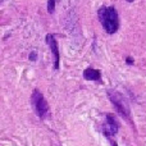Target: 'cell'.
<instances>
[{
	"label": "cell",
	"instance_id": "cell-4",
	"mask_svg": "<svg viewBox=\"0 0 146 146\" xmlns=\"http://www.w3.org/2000/svg\"><path fill=\"white\" fill-rule=\"evenodd\" d=\"M105 118H106V122L104 123L103 126V133L105 135L106 137H110V136H114V135L118 132L119 129V122L113 114L110 113H106L105 114Z\"/></svg>",
	"mask_w": 146,
	"mask_h": 146
},
{
	"label": "cell",
	"instance_id": "cell-7",
	"mask_svg": "<svg viewBox=\"0 0 146 146\" xmlns=\"http://www.w3.org/2000/svg\"><path fill=\"white\" fill-rule=\"evenodd\" d=\"M48 10H49V13H53L54 10H55V0H49Z\"/></svg>",
	"mask_w": 146,
	"mask_h": 146
},
{
	"label": "cell",
	"instance_id": "cell-10",
	"mask_svg": "<svg viewBox=\"0 0 146 146\" xmlns=\"http://www.w3.org/2000/svg\"><path fill=\"white\" fill-rule=\"evenodd\" d=\"M108 139L110 140V144H111V146H118V145H117V142H115V141H113V140H111V137H108Z\"/></svg>",
	"mask_w": 146,
	"mask_h": 146
},
{
	"label": "cell",
	"instance_id": "cell-3",
	"mask_svg": "<svg viewBox=\"0 0 146 146\" xmlns=\"http://www.w3.org/2000/svg\"><path fill=\"white\" fill-rule=\"evenodd\" d=\"M31 103H32L33 109H35V111L37 113V115L40 118H44L48 114L49 111L48 101H46V99L44 98V95L38 90H33L32 95H31Z\"/></svg>",
	"mask_w": 146,
	"mask_h": 146
},
{
	"label": "cell",
	"instance_id": "cell-2",
	"mask_svg": "<svg viewBox=\"0 0 146 146\" xmlns=\"http://www.w3.org/2000/svg\"><path fill=\"white\" fill-rule=\"evenodd\" d=\"M108 98H109V100L111 101V104L114 105V108L117 109V111H118V113L121 114L127 122L132 123L129 105L126 101V99L122 96V94H119L118 91H115V90H109L108 91Z\"/></svg>",
	"mask_w": 146,
	"mask_h": 146
},
{
	"label": "cell",
	"instance_id": "cell-9",
	"mask_svg": "<svg viewBox=\"0 0 146 146\" xmlns=\"http://www.w3.org/2000/svg\"><path fill=\"white\" fill-rule=\"evenodd\" d=\"M126 60H127V63H128V64H133V59H132L131 56H128V58H127Z\"/></svg>",
	"mask_w": 146,
	"mask_h": 146
},
{
	"label": "cell",
	"instance_id": "cell-11",
	"mask_svg": "<svg viewBox=\"0 0 146 146\" xmlns=\"http://www.w3.org/2000/svg\"><path fill=\"white\" fill-rule=\"evenodd\" d=\"M127 1H128V3H132V1H133V0H127Z\"/></svg>",
	"mask_w": 146,
	"mask_h": 146
},
{
	"label": "cell",
	"instance_id": "cell-1",
	"mask_svg": "<svg viewBox=\"0 0 146 146\" xmlns=\"http://www.w3.org/2000/svg\"><path fill=\"white\" fill-rule=\"evenodd\" d=\"M98 17L100 23L103 25L104 30L106 31V33L113 35L118 31L119 18L114 7H101L98 10Z\"/></svg>",
	"mask_w": 146,
	"mask_h": 146
},
{
	"label": "cell",
	"instance_id": "cell-8",
	"mask_svg": "<svg viewBox=\"0 0 146 146\" xmlns=\"http://www.w3.org/2000/svg\"><path fill=\"white\" fill-rule=\"evenodd\" d=\"M30 59L31 60H36V53L35 51H32V53L30 54Z\"/></svg>",
	"mask_w": 146,
	"mask_h": 146
},
{
	"label": "cell",
	"instance_id": "cell-5",
	"mask_svg": "<svg viewBox=\"0 0 146 146\" xmlns=\"http://www.w3.org/2000/svg\"><path fill=\"white\" fill-rule=\"evenodd\" d=\"M46 42H48L49 48L51 50V54L54 55V68L58 69L59 68V63H60V54H59V46L56 42L55 37H54L51 33H49L46 36Z\"/></svg>",
	"mask_w": 146,
	"mask_h": 146
},
{
	"label": "cell",
	"instance_id": "cell-6",
	"mask_svg": "<svg viewBox=\"0 0 146 146\" xmlns=\"http://www.w3.org/2000/svg\"><path fill=\"white\" fill-rule=\"evenodd\" d=\"M83 77L88 81H100L101 80V73L98 69L94 68H87L83 72Z\"/></svg>",
	"mask_w": 146,
	"mask_h": 146
}]
</instances>
